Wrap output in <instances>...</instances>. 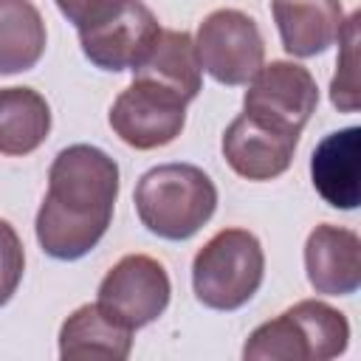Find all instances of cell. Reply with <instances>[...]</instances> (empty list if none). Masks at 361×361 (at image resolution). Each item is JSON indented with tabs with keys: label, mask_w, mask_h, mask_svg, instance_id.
Listing matches in <instances>:
<instances>
[{
	"label": "cell",
	"mask_w": 361,
	"mask_h": 361,
	"mask_svg": "<svg viewBox=\"0 0 361 361\" xmlns=\"http://www.w3.org/2000/svg\"><path fill=\"white\" fill-rule=\"evenodd\" d=\"M133 350V330L113 319L99 302L76 307L59 327L62 358H113L124 361Z\"/></svg>",
	"instance_id": "9a60e30c"
},
{
	"label": "cell",
	"mask_w": 361,
	"mask_h": 361,
	"mask_svg": "<svg viewBox=\"0 0 361 361\" xmlns=\"http://www.w3.org/2000/svg\"><path fill=\"white\" fill-rule=\"evenodd\" d=\"M347 316L319 299H302L276 319L259 324L245 347V361H327L347 350Z\"/></svg>",
	"instance_id": "3957f363"
},
{
	"label": "cell",
	"mask_w": 361,
	"mask_h": 361,
	"mask_svg": "<svg viewBox=\"0 0 361 361\" xmlns=\"http://www.w3.org/2000/svg\"><path fill=\"white\" fill-rule=\"evenodd\" d=\"M107 121L127 147L158 149L180 135L186 124V104L158 85L133 79V85L116 96Z\"/></svg>",
	"instance_id": "ba28073f"
},
{
	"label": "cell",
	"mask_w": 361,
	"mask_h": 361,
	"mask_svg": "<svg viewBox=\"0 0 361 361\" xmlns=\"http://www.w3.org/2000/svg\"><path fill=\"white\" fill-rule=\"evenodd\" d=\"M358 147H361V130L344 127L319 141L310 158V178L316 192L324 203L333 209L353 212L361 203V186H358Z\"/></svg>",
	"instance_id": "4fadbf2b"
},
{
	"label": "cell",
	"mask_w": 361,
	"mask_h": 361,
	"mask_svg": "<svg viewBox=\"0 0 361 361\" xmlns=\"http://www.w3.org/2000/svg\"><path fill=\"white\" fill-rule=\"evenodd\" d=\"M161 25L144 0H121L102 23L79 31L82 54L102 71H133L152 48Z\"/></svg>",
	"instance_id": "9c48e42d"
},
{
	"label": "cell",
	"mask_w": 361,
	"mask_h": 361,
	"mask_svg": "<svg viewBox=\"0 0 361 361\" xmlns=\"http://www.w3.org/2000/svg\"><path fill=\"white\" fill-rule=\"evenodd\" d=\"M23 271H25L23 240L14 231V226L0 217V307L11 302V296L17 293L23 282Z\"/></svg>",
	"instance_id": "d6986e66"
},
{
	"label": "cell",
	"mask_w": 361,
	"mask_h": 361,
	"mask_svg": "<svg viewBox=\"0 0 361 361\" xmlns=\"http://www.w3.org/2000/svg\"><path fill=\"white\" fill-rule=\"evenodd\" d=\"M200 62L195 51V37L189 31H169L161 28L152 48L144 54V59L133 68V79L158 85L169 93H175L183 104L197 99L200 93Z\"/></svg>",
	"instance_id": "5bb4252c"
},
{
	"label": "cell",
	"mask_w": 361,
	"mask_h": 361,
	"mask_svg": "<svg viewBox=\"0 0 361 361\" xmlns=\"http://www.w3.org/2000/svg\"><path fill=\"white\" fill-rule=\"evenodd\" d=\"M338 62H336V76L330 82V102L344 110L355 113L358 110V82H355V45H358V11L350 14L341 25L338 34Z\"/></svg>",
	"instance_id": "ac0fdd59"
},
{
	"label": "cell",
	"mask_w": 361,
	"mask_h": 361,
	"mask_svg": "<svg viewBox=\"0 0 361 361\" xmlns=\"http://www.w3.org/2000/svg\"><path fill=\"white\" fill-rule=\"evenodd\" d=\"M305 271L316 293L350 296L361 285V240L353 228L322 223L305 240Z\"/></svg>",
	"instance_id": "8fae6325"
},
{
	"label": "cell",
	"mask_w": 361,
	"mask_h": 361,
	"mask_svg": "<svg viewBox=\"0 0 361 361\" xmlns=\"http://www.w3.org/2000/svg\"><path fill=\"white\" fill-rule=\"evenodd\" d=\"M45 20L31 0H0V76L31 71L45 54Z\"/></svg>",
	"instance_id": "e0dca14e"
},
{
	"label": "cell",
	"mask_w": 361,
	"mask_h": 361,
	"mask_svg": "<svg viewBox=\"0 0 361 361\" xmlns=\"http://www.w3.org/2000/svg\"><path fill=\"white\" fill-rule=\"evenodd\" d=\"M133 203L147 231L161 240L195 237L217 209L214 180L195 164H161L135 183Z\"/></svg>",
	"instance_id": "7a4b0ae2"
},
{
	"label": "cell",
	"mask_w": 361,
	"mask_h": 361,
	"mask_svg": "<svg viewBox=\"0 0 361 361\" xmlns=\"http://www.w3.org/2000/svg\"><path fill=\"white\" fill-rule=\"evenodd\" d=\"M172 282L166 268L149 254H127L99 282L96 302L135 333L166 310Z\"/></svg>",
	"instance_id": "8992f818"
},
{
	"label": "cell",
	"mask_w": 361,
	"mask_h": 361,
	"mask_svg": "<svg viewBox=\"0 0 361 361\" xmlns=\"http://www.w3.org/2000/svg\"><path fill=\"white\" fill-rule=\"evenodd\" d=\"M271 14L282 48L299 59L324 54L344 25L341 0H271Z\"/></svg>",
	"instance_id": "7c38bea8"
},
{
	"label": "cell",
	"mask_w": 361,
	"mask_h": 361,
	"mask_svg": "<svg viewBox=\"0 0 361 361\" xmlns=\"http://www.w3.org/2000/svg\"><path fill=\"white\" fill-rule=\"evenodd\" d=\"M116 197L118 164L104 149L93 144L59 149L34 223L39 248L62 262L82 259L107 234Z\"/></svg>",
	"instance_id": "6da1fadb"
},
{
	"label": "cell",
	"mask_w": 361,
	"mask_h": 361,
	"mask_svg": "<svg viewBox=\"0 0 361 361\" xmlns=\"http://www.w3.org/2000/svg\"><path fill=\"white\" fill-rule=\"evenodd\" d=\"M319 104V87L313 73L305 65L274 59L271 65H262L243 96V107L248 116L279 127L285 133L302 135L305 124L316 113Z\"/></svg>",
	"instance_id": "52a82bcc"
},
{
	"label": "cell",
	"mask_w": 361,
	"mask_h": 361,
	"mask_svg": "<svg viewBox=\"0 0 361 361\" xmlns=\"http://www.w3.org/2000/svg\"><path fill=\"white\" fill-rule=\"evenodd\" d=\"M51 107L34 87H0V155L23 158L45 144Z\"/></svg>",
	"instance_id": "2e32d148"
},
{
	"label": "cell",
	"mask_w": 361,
	"mask_h": 361,
	"mask_svg": "<svg viewBox=\"0 0 361 361\" xmlns=\"http://www.w3.org/2000/svg\"><path fill=\"white\" fill-rule=\"evenodd\" d=\"M195 51L200 71L228 87L248 85L265 59L257 20L240 8H217L206 14L195 34Z\"/></svg>",
	"instance_id": "5b68a950"
},
{
	"label": "cell",
	"mask_w": 361,
	"mask_h": 361,
	"mask_svg": "<svg viewBox=\"0 0 361 361\" xmlns=\"http://www.w3.org/2000/svg\"><path fill=\"white\" fill-rule=\"evenodd\" d=\"M265 251L248 228H220L192 259V288L212 310H237L259 290Z\"/></svg>",
	"instance_id": "277c9868"
},
{
	"label": "cell",
	"mask_w": 361,
	"mask_h": 361,
	"mask_svg": "<svg viewBox=\"0 0 361 361\" xmlns=\"http://www.w3.org/2000/svg\"><path fill=\"white\" fill-rule=\"evenodd\" d=\"M54 3L62 11V17L76 25V31L102 23L121 6V0H54Z\"/></svg>",
	"instance_id": "ffe728a7"
},
{
	"label": "cell",
	"mask_w": 361,
	"mask_h": 361,
	"mask_svg": "<svg viewBox=\"0 0 361 361\" xmlns=\"http://www.w3.org/2000/svg\"><path fill=\"white\" fill-rule=\"evenodd\" d=\"M296 144L299 135L243 113L223 133V158L245 180H274L288 172Z\"/></svg>",
	"instance_id": "30bf717a"
}]
</instances>
